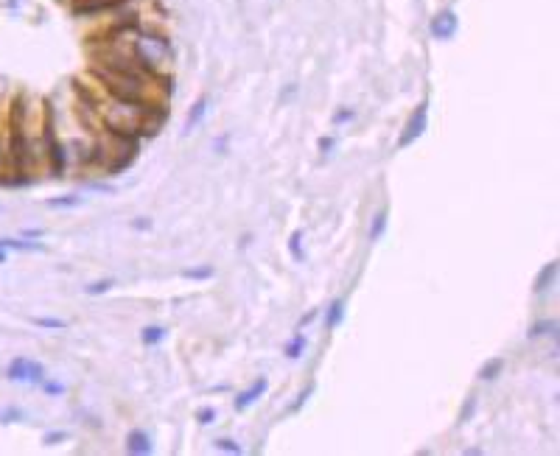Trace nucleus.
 I'll return each mask as SVG.
<instances>
[{
    "label": "nucleus",
    "instance_id": "nucleus-25",
    "mask_svg": "<svg viewBox=\"0 0 560 456\" xmlns=\"http://www.w3.org/2000/svg\"><path fill=\"white\" fill-rule=\"evenodd\" d=\"M196 422H199V425H213V422H216V408H213V406L196 408Z\"/></svg>",
    "mask_w": 560,
    "mask_h": 456
},
{
    "label": "nucleus",
    "instance_id": "nucleus-27",
    "mask_svg": "<svg viewBox=\"0 0 560 456\" xmlns=\"http://www.w3.org/2000/svg\"><path fill=\"white\" fill-rule=\"evenodd\" d=\"M42 392H45V394H64L67 386L59 383V380H42Z\"/></svg>",
    "mask_w": 560,
    "mask_h": 456
},
{
    "label": "nucleus",
    "instance_id": "nucleus-18",
    "mask_svg": "<svg viewBox=\"0 0 560 456\" xmlns=\"http://www.w3.org/2000/svg\"><path fill=\"white\" fill-rule=\"evenodd\" d=\"M109 288H115V280H112V277H104V280H95V283L84 285V294H87V297H98V294H106Z\"/></svg>",
    "mask_w": 560,
    "mask_h": 456
},
{
    "label": "nucleus",
    "instance_id": "nucleus-19",
    "mask_svg": "<svg viewBox=\"0 0 560 456\" xmlns=\"http://www.w3.org/2000/svg\"><path fill=\"white\" fill-rule=\"evenodd\" d=\"M213 448L216 450H221V453H232V456H238L244 448L235 442V439H230V436H218V439H213Z\"/></svg>",
    "mask_w": 560,
    "mask_h": 456
},
{
    "label": "nucleus",
    "instance_id": "nucleus-1",
    "mask_svg": "<svg viewBox=\"0 0 560 456\" xmlns=\"http://www.w3.org/2000/svg\"><path fill=\"white\" fill-rule=\"evenodd\" d=\"M126 36V53L134 59V64L148 73L151 78H171V64H174V48L171 39L160 31L151 28H137V25H123Z\"/></svg>",
    "mask_w": 560,
    "mask_h": 456
},
{
    "label": "nucleus",
    "instance_id": "nucleus-2",
    "mask_svg": "<svg viewBox=\"0 0 560 456\" xmlns=\"http://www.w3.org/2000/svg\"><path fill=\"white\" fill-rule=\"evenodd\" d=\"M426 129H428V98H423V101L414 106V112L409 115V120H406V126H403V131H400V137H398V148L414 145V143L423 137Z\"/></svg>",
    "mask_w": 560,
    "mask_h": 456
},
{
    "label": "nucleus",
    "instance_id": "nucleus-28",
    "mask_svg": "<svg viewBox=\"0 0 560 456\" xmlns=\"http://www.w3.org/2000/svg\"><path fill=\"white\" fill-rule=\"evenodd\" d=\"M67 436H70L67 431H45L42 442H45V445H59V442H64Z\"/></svg>",
    "mask_w": 560,
    "mask_h": 456
},
{
    "label": "nucleus",
    "instance_id": "nucleus-34",
    "mask_svg": "<svg viewBox=\"0 0 560 456\" xmlns=\"http://www.w3.org/2000/svg\"><path fill=\"white\" fill-rule=\"evenodd\" d=\"M45 232L42 229H25V238H42Z\"/></svg>",
    "mask_w": 560,
    "mask_h": 456
},
{
    "label": "nucleus",
    "instance_id": "nucleus-13",
    "mask_svg": "<svg viewBox=\"0 0 560 456\" xmlns=\"http://www.w3.org/2000/svg\"><path fill=\"white\" fill-rule=\"evenodd\" d=\"M529 339H540V336H557V319H540L526 330Z\"/></svg>",
    "mask_w": 560,
    "mask_h": 456
},
{
    "label": "nucleus",
    "instance_id": "nucleus-30",
    "mask_svg": "<svg viewBox=\"0 0 560 456\" xmlns=\"http://www.w3.org/2000/svg\"><path fill=\"white\" fill-rule=\"evenodd\" d=\"M316 316H319V311H316V308H311L305 316H300V325H297V327H300V330H302V327H308V325H311Z\"/></svg>",
    "mask_w": 560,
    "mask_h": 456
},
{
    "label": "nucleus",
    "instance_id": "nucleus-20",
    "mask_svg": "<svg viewBox=\"0 0 560 456\" xmlns=\"http://www.w3.org/2000/svg\"><path fill=\"white\" fill-rule=\"evenodd\" d=\"M45 204L53 207V210H59V207L67 210V207H78V204H81V196H73V193H70V196H56V199H48Z\"/></svg>",
    "mask_w": 560,
    "mask_h": 456
},
{
    "label": "nucleus",
    "instance_id": "nucleus-33",
    "mask_svg": "<svg viewBox=\"0 0 560 456\" xmlns=\"http://www.w3.org/2000/svg\"><path fill=\"white\" fill-rule=\"evenodd\" d=\"M213 148H216V151H218V154H224V151H227V134H224V137H218V140H216V145H213Z\"/></svg>",
    "mask_w": 560,
    "mask_h": 456
},
{
    "label": "nucleus",
    "instance_id": "nucleus-26",
    "mask_svg": "<svg viewBox=\"0 0 560 456\" xmlns=\"http://www.w3.org/2000/svg\"><path fill=\"white\" fill-rule=\"evenodd\" d=\"M316 148H319V154H330V151L336 148V137H330V134H322V137L316 140Z\"/></svg>",
    "mask_w": 560,
    "mask_h": 456
},
{
    "label": "nucleus",
    "instance_id": "nucleus-32",
    "mask_svg": "<svg viewBox=\"0 0 560 456\" xmlns=\"http://www.w3.org/2000/svg\"><path fill=\"white\" fill-rule=\"evenodd\" d=\"M17 417H22V411H20V408H6V411L0 414V420H3V422H14Z\"/></svg>",
    "mask_w": 560,
    "mask_h": 456
},
{
    "label": "nucleus",
    "instance_id": "nucleus-6",
    "mask_svg": "<svg viewBox=\"0 0 560 456\" xmlns=\"http://www.w3.org/2000/svg\"><path fill=\"white\" fill-rule=\"evenodd\" d=\"M557 271H560L557 260H549V263H543V266H540V271L535 274L532 291H535V294H546V291L554 285V280H557Z\"/></svg>",
    "mask_w": 560,
    "mask_h": 456
},
{
    "label": "nucleus",
    "instance_id": "nucleus-35",
    "mask_svg": "<svg viewBox=\"0 0 560 456\" xmlns=\"http://www.w3.org/2000/svg\"><path fill=\"white\" fill-rule=\"evenodd\" d=\"M465 453H468V456H479V453H484V450H482V448H468Z\"/></svg>",
    "mask_w": 560,
    "mask_h": 456
},
{
    "label": "nucleus",
    "instance_id": "nucleus-11",
    "mask_svg": "<svg viewBox=\"0 0 560 456\" xmlns=\"http://www.w3.org/2000/svg\"><path fill=\"white\" fill-rule=\"evenodd\" d=\"M386 224H389V213H386V210H378V213L372 215V221H370L367 238H370V241H381L384 232H386Z\"/></svg>",
    "mask_w": 560,
    "mask_h": 456
},
{
    "label": "nucleus",
    "instance_id": "nucleus-15",
    "mask_svg": "<svg viewBox=\"0 0 560 456\" xmlns=\"http://www.w3.org/2000/svg\"><path fill=\"white\" fill-rule=\"evenodd\" d=\"M185 280H210L216 271H213V266L210 263H202V266H190V269H182L179 271Z\"/></svg>",
    "mask_w": 560,
    "mask_h": 456
},
{
    "label": "nucleus",
    "instance_id": "nucleus-21",
    "mask_svg": "<svg viewBox=\"0 0 560 456\" xmlns=\"http://www.w3.org/2000/svg\"><path fill=\"white\" fill-rule=\"evenodd\" d=\"M34 325L48 327V330H64V327H67V319H59V316H36Z\"/></svg>",
    "mask_w": 560,
    "mask_h": 456
},
{
    "label": "nucleus",
    "instance_id": "nucleus-24",
    "mask_svg": "<svg viewBox=\"0 0 560 456\" xmlns=\"http://www.w3.org/2000/svg\"><path fill=\"white\" fill-rule=\"evenodd\" d=\"M476 406H479V400H476L473 394H468V397H465V403H462V408H459V422H468V420H473V414H476Z\"/></svg>",
    "mask_w": 560,
    "mask_h": 456
},
{
    "label": "nucleus",
    "instance_id": "nucleus-3",
    "mask_svg": "<svg viewBox=\"0 0 560 456\" xmlns=\"http://www.w3.org/2000/svg\"><path fill=\"white\" fill-rule=\"evenodd\" d=\"M456 28H459V17H456L454 8L437 11V14L431 17V25H428V31H431L434 39H451V36L456 34Z\"/></svg>",
    "mask_w": 560,
    "mask_h": 456
},
{
    "label": "nucleus",
    "instance_id": "nucleus-23",
    "mask_svg": "<svg viewBox=\"0 0 560 456\" xmlns=\"http://www.w3.org/2000/svg\"><path fill=\"white\" fill-rule=\"evenodd\" d=\"M45 380V364L28 358V383H42Z\"/></svg>",
    "mask_w": 560,
    "mask_h": 456
},
{
    "label": "nucleus",
    "instance_id": "nucleus-16",
    "mask_svg": "<svg viewBox=\"0 0 560 456\" xmlns=\"http://www.w3.org/2000/svg\"><path fill=\"white\" fill-rule=\"evenodd\" d=\"M8 380H28V358H14L6 369Z\"/></svg>",
    "mask_w": 560,
    "mask_h": 456
},
{
    "label": "nucleus",
    "instance_id": "nucleus-12",
    "mask_svg": "<svg viewBox=\"0 0 560 456\" xmlns=\"http://www.w3.org/2000/svg\"><path fill=\"white\" fill-rule=\"evenodd\" d=\"M0 246L3 249H17V252H34V249H45L42 241H20V238H0Z\"/></svg>",
    "mask_w": 560,
    "mask_h": 456
},
{
    "label": "nucleus",
    "instance_id": "nucleus-14",
    "mask_svg": "<svg viewBox=\"0 0 560 456\" xmlns=\"http://www.w3.org/2000/svg\"><path fill=\"white\" fill-rule=\"evenodd\" d=\"M305 344H308V339H305V336H302V330H297V333H294V336H291V339H288V344H286V350H283V352H286V358H288V361H297V358H300V355H302V350H305Z\"/></svg>",
    "mask_w": 560,
    "mask_h": 456
},
{
    "label": "nucleus",
    "instance_id": "nucleus-5",
    "mask_svg": "<svg viewBox=\"0 0 560 456\" xmlns=\"http://www.w3.org/2000/svg\"><path fill=\"white\" fill-rule=\"evenodd\" d=\"M151 434L146 431V428H132L129 434H126V450L132 453V456H148L151 453Z\"/></svg>",
    "mask_w": 560,
    "mask_h": 456
},
{
    "label": "nucleus",
    "instance_id": "nucleus-22",
    "mask_svg": "<svg viewBox=\"0 0 560 456\" xmlns=\"http://www.w3.org/2000/svg\"><path fill=\"white\" fill-rule=\"evenodd\" d=\"M353 117H356V109H353V106H339V109L333 112L330 123H333V126H344V123H350Z\"/></svg>",
    "mask_w": 560,
    "mask_h": 456
},
{
    "label": "nucleus",
    "instance_id": "nucleus-17",
    "mask_svg": "<svg viewBox=\"0 0 560 456\" xmlns=\"http://www.w3.org/2000/svg\"><path fill=\"white\" fill-rule=\"evenodd\" d=\"M288 255H291L297 263L305 260V252H302V229H294V232L288 235Z\"/></svg>",
    "mask_w": 560,
    "mask_h": 456
},
{
    "label": "nucleus",
    "instance_id": "nucleus-31",
    "mask_svg": "<svg viewBox=\"0 0 560 456\" xmlns=\"http://www.w3.org/2000/svg\"><path fill=\"white\" fill-rule=\"evenodd\" d=\"M151 227V221L146 218V215H137L134 221H132V229H137V232H143V229H148Z\"/></svg>",
    "mask_w": 560,
    "mask_h": 456
},
{
    "label": "nucleus",
    "instance_id": "nucleus-8",
    "mask_svg": "<svg viewBox=\"0 0 560 456\" xmlns=\"http://www.w3.org/2000/svg\"><path fill=\"white\" fill-rule=\"evenodd\" d=\"M344 305H347V302H344L342 297H336V299L325 308V327H328V330H336V327L344 322V311H347Z\"/></svg>",
    "mask_w": 560,
    "mask_h": 456
},
{
    "label": "nucleus",
    "instance_id": "nucleus-4",
    "mask_svg": "<svg viewBox=\"0 0 560 456\" xmlns=\"http://www.w3.org/2000/svg\"><path fill=\"white\" fill-rule=\"evenodd\" d=\"M266 389H269V378H255L246 389H241L235 397H232V406H235V411H246L252 403H258L263 394H266Z\"/></svg>",
    "mask_w": 560,
    "mask_h": 456
},
{
    "label": "nucleus",
    "instance_id": "nucleus-36",
    "mask_svg": "<svg viewBox=\"0 0 560 456\" xmlns=\"http://www.w3.org/2000/svg\"><path fill=\"white\" fill-rule=\"evenodd\" d=\"M6 257H8V249H3V246H0V263H6Z\"/></svg>",
    "mask_w": 560,
    "mask_h": 456
},
{
    "label": "nucleus",
    "instance_id": "nucleus-9",
    "mask_svg": "<svg viewBox=\"0 0 560 456\" xmlns=\"http://www.w3.org/2000/svg\"><path fill=\"white\" fill-rule=\"evenodd\" d=\"M165 336H168V327H162V325H146V327L140 330V341H143L146 347H154V344L165 341Z\"/></svg>",
    "mask_w": 560,
    "mask_h": 456
},
{
    "label": "nucleus",
    "instance_id": "nucleus-10",
    "mask_svg": "<svg viewBox=\"0 0 560 456\" xmlns=\"http://www.w3.org/2000/svg\"><path fill=\"white\" fill-rule=\"evenodd\" d=\"M501 372H504V358H487V361L479 366V380L490 383V380H496Z\"/></svg>",
    "mask_w": 560,
    "mask_h": 456
},
{
    "label": "nucleus",
    "instance_id": "nucleus-7",
    "mask_svg": "<svg viewBox=\"0 0 560 456\" xmlns=\"http://www.w3.org/2000/svg\"><path fill=\"white\" fill-rule=\"evenodd\" d=\"M207 109H210V101H207V95H202L193 106H190V112H188V117H185V134L188 131H193L202 120H204V115H207Z\"/></svg>",
    "mask_w": 560,
    "mask_h": 456
},
{
    "label": "nucleus",
    "instance_id": "nucleus-29",
    "mask_svg": "<svg viewBox=\"0 0 560 456\" xmlns=\"http://www.w3.org/2000/svg\"><path fill=\"white\" fill-rule=\"evenodd\" d=\"M311 392H314V386H308V389H305V392H300V394H297V400H294V403H291V408H288V411H291V414H294V411H300V408H302V406H305V400H308V397H311Z\"/></svg>",
    "mask_w": 560,
    "mask_h": 456
}]
</instances>
